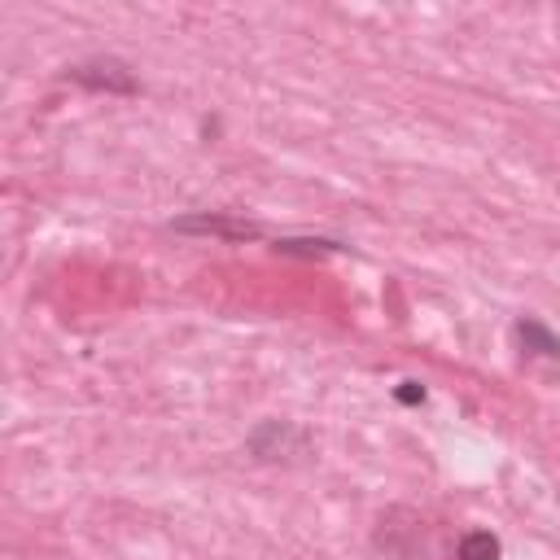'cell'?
Returning <instances> with one entry per match:
<instances>
[{"instance_id":"1","label":"cell","mask_w":560,"mask_h":560,"mask_svg":"<svg viewBox=\"0 0 560 560\" xmlns=\"http://www.w3.org/2000/svg\"><path fill=\"white\" fill-rule=\"evenodd\" d=\"M66 79H74V83H83V88H105V92H136V74L122 66V61H114V57H105V61H79V66H70L66 70Z\"/></svg>"},{"instance_id":"5","label":"cell","mask_w":560,"mask_h":560,"mask_svg":"<svg viewBox=\"0 0 560 560\" xmlns=\"http://www.w3.org/2000/svg\"><path fill=\"white\" fill-rule=\"evenodd\" d=\"M341 245L337 241H311V236H284V241H276V254H302V258H319V254H337Z\"/></svg>"},{"instance_id":"3","label":"cell","mask_w":560,"mask_h":560,"mask_svg":"<svg viewBox=\"0 0 560 560\" xmlns=\"http://www.w3.org/2000/svg\"><path fill=\"white\" fill-rule=\"evenodd\" d=\"M516 341H521L529 354L560 359V337H556V332H547L538 319H516Z\"/></svg>"},{"instance_id":"2","label":"cell","mask_w":560,"mask_h":560,"mask_svg":"<svg viewBox=\"0 0 560 560\" xmlns=\"http://www.w3.org/2000/svg\"><path fill=\"white\" fill-rule=\"evenodd\" d=\"M175 232H206V236H228V241H254L258 223L228 219V214H188V219H175Z\"/></svg>"},{"instance_id":"4","label":"cell","mask_w":560,"mask_h":560,"mask_svg":"<svg viewBox=\"0 0 560 560\" xmlns=\"http://www.w3.org/2000/svg\"><path fill=\"white\" fill-rule=\"evenodd\" d=\"M459 560H499V538L486 534V529L464 534V542H459Z\"/></svg>"},{"instance_id":"6","label":"cell","mask_w":560,"mask_h":560,"mask_svg":"<svg viewBox=\"0 0 560 560\" xmlns=\"http://www.w3.org/2000/svg\"><path fill=\"white\" fill-rule=\"evenodd\" d=\"M424 398V389L416 385V381H402V389H398V402H420Z\"/></svg>"}]
</instances>
